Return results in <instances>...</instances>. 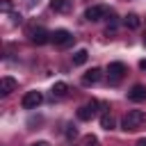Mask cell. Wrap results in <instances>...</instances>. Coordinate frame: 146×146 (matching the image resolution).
Segmentation results:
<instances>
[{
	"instance_id": "cell-11",
	"label": "cell",
	"mask_w": 146,
	"mask_h": 146,
	"mask_svg": "<svg viewBox=\"0 0 146 146\" xmlns=\"http://www.w3.org/2000/svg\"><path fill=\"white\" fill-rule=\"evenodd\" d=\"M50 9L57 14H68L71 11V0H50Z\"/></svg>"
},
{
	"instance_id": "cell-10",
	"label": "cell",
	"mask_w": 146,
	"mask_h": 146,
	"mask_svg": "<svg viewBox=\"0 0 146 146\" xmlns=\"http://www.w3.org/2000/svg\"><path fill=\"white\" fill-rule=\"evenodd\" d=\"M16 87H18V82H16L14 78H9V75L0 80V94H2V96H9L11 91H16Z\"/></svg>"
},
{
	"instance_id": "cell-16",
	"label": "cell",
	"mask_w": 146,
	"mask_h": 146,
	"mask_svg": "<svg viewBox=\"0 0 146 146\" xmlns=\"http://www.w3.org/2000/svg\"><path fill=\"white\" fill-rule=\"evenodd\" d=\"M82 144H84V146H98V139H96V137H94V135H87V137H84V141H82Z\"/></svg>"
},
{
	"instance_id": "cell-23",
	"label": "cell",
	"mask_w": 146,
	"mask_h": 146,
	"mask_svg": "<svg viewBox=\"0 0 146 146\" xmlns=\"http://www.w3.org/2000/svg\"><path fill=\"white\" fill-rule=\"evenodd\" d=\"M141 41H144V46H146V34H144V39H141Z\"/></svg>"
},
{
	"instance_id": "cell-3",
	"label": "cell",
	"mask_w": 146,
	"mask_h": 146,
	"mask_svg": "<svg viewBox=\"0 0 146 146\" xmlns=\"http://www.w3.org/2000/svg\"><path fill=\"white\" fill-rule=\"evenodd\" d=\"M123 75H125V64H123V62H112V64L107 66V78H110V84H119Z\"/></svg>"
},
{
	"instance_id": "cell-6",
	"label": "cell",
	"mask_w": 146,
	"mask_h": 146,
	"mask_svg": "<svg viewBox=\"0 0 146 146\" xmlns=\"http://www.w3.org/2000/svg\"><path fill=\"white\" fill-rule=\"evenodd\" d=\"M96 107H98V100H89L87 105H82L78 110V119L80 121H91L96 116Z\"/></svg>"
},
{
	"instance_id": "cell-22",
	"label": "cell",
	"mask_w": 146,
	"mask_h": 146,
	"mask_svg": "<svg viewBox=\"0 0 146 146\" xmlns=\"http://www.w3.org/2000/svg\"><path fill=\"white\" fill-rule=\"evenodd\" d=\"M139 66H141V68H146V59H141V62H139Z\"/></svg>"
},
{
	"instance_id": "cell-19",
	"label": "cell",
	"mask_w": 146,
	"mask_h": 146,
	"mask_svg": "<svg viewBox=\"0 0 146 146\" xmlns=\"http://www.w3.org/2000/svg\"><path fill=\"white\" fill-rule=\"evenodd\" d=\"M11 21L14 23H21V14H11Z\"/></svg>"
},
{
	"instance_id": "cell-9",
	"label": "cell",
	"mask_w": 146,
	"mask_h": 146,
	"mask_svg": "<svg viewBox=\"0 0 146 146\" xmlns=\"http://www.w3.org/2000/svg\"><path fill=\"white\" fill-rule=\"evenodd\" d=\"M100 78H103V71H100L98 66H94L91 71H87V73L82 75V82H84V84H96V82H100Z\"/></svg>"
},
{
	"instance_id": "cell-14",
	"label": "cell",
	"mask_w": 146,
	"mask_h": 146,
	"mask_svg": "<svg viewBox=\"0 0 146 146\" xmlns=\"http://www.w3.org/2000/svg\"><path fill=\"white\" fill-rule=\"evenodd\" d=\"M100 128L112 130V128H114V116H112V114H107V112H103V114H100Z\"/></svg>"
},
{
	"instance_id": "cell-18",
	"label": "cell",
	"mask_w": 146,
	"mask_h": 146,
	"mask_svg": "<svg viewBox=\"0 0 146 146\" xmlns=\"http://www.w3.org/2000/svg\"><path fill=\"white\" fill-rule=\"evenodd\" d=\"M9 9H11V5H9V0H5L2 2V11H9Z\"/></svg>"
},
{
	"instance_id": "cell-20",
	"label": "cell",
	"mask_w": 146,
	"mask_h": 146,
	"mask_svg": "<svg viewBox=\"0 0 146 146\" xmlns=\"http://www.w3.org/2000/svg\"><path fill=\"white\" fill-rule=\"evenodd\" d=\"M30 146H50L48 141H34V144H30Z\"/></svg>"
},
{
	"instance_id": "cell-8",
	"label": "cell",
	"mask_w": 146,
	"mask_h": 146,
	"mask_svg": "<svg viewBox=\"0 0 146 146\" xmlns=\"http://www.w3.org/2000/svg\"><path fill=\"white\" fill-rule=\"evenodd\" d=\"M128 98H130L132 103H141V100H146V87H144V84H135V87L128 91Z\"/></svg>"
},
{
	"instance_id": "cell-15",
	"label": "cell",
	"mask_w": 146,
	"mask_h": 146,
	"mask_svg": "<svg viewBox=\"0 0 146 146\" xmlns=\"http://www.w3.org/2000/svg\"><path fill=\"white\" fill-rule=\"evenodd\" d=\"M123 23H125V27L137 30V27H139V16H137V14H128V16L123 18Z\"/></svg>"
},
{
	"instance_id": "cell-2",
	"label": "cell",
	"mask_w": 146,
	"mask_h": 146,
	"mask_svg": "<svg viewBox=\"0 0 146 146\" xmlns=\"http://www.w3.org/2000/svg\"><path fill=\"white\" fill-rule=\"evenodd\" d=\"M73 34L68 32V30H55V32H50V41L57 46V48H68L71 43H73Z\"/></svg>"
},
{
	"instance_id": "cell-21",
	"label": "cell",
	"mask_w": 146,
	"mask_h": 146,
	"mask_svg": "<svg viewBox=\"0 0 146 146\" xmlns=\"http://www.w3.org/2000/svg\"><path fill=\"white\" fill-rule=\"evenodd\" d=\"M135 146H146V139H139V141H137Z\"/></svg>"
},
{
	"instance_id": "cell-12",
	"label": "cell",
	"mask_w": 146,
	"mask_h": 146,
	"mask_svg": "<svg viewBox=\"0 0 146 146\" xmlns=\"http://www.w3.org/2000/svg\"><path fill=\"white\" fill-rule=\"evenodd\" d=\"M87 57H89V52H87L84 48H80V50L73 52V64H75V66H82V64L87 62Z\"/></svg>"
},
{
	"instance_id": "cell-7",
	"label": "cell",
	"mask_w": 146,
	"mask_h": 146,
	"mask_svg": "<svg viewBox=\"0 0 146 146\" xmlns=\"http://www.w3.org/2000/svg\"><path fill=\"white\" fill-rule=\"evenodd\" d=\"M105 16H107V7H103V5H94V7H89L84 11V18L91 21V23H96V21H100Z\"/></svg>"
},
{
	"instance_id": "cell-5",
	"label": "cell",
	"mask_w": 146,
	"mask_h": 146,
	"mask_svg": "<svg viewBox=\"0 0 146 146\" xmlns=\"http://www.w3.org/2000/svg\"><path fill=\"white\" fill-rule=\"evenodd\" d=\"M41 100H43L41 91H27V94L23 96V107H25V110H36V107L41 105Z\"/></svg>"
},
{
	"instance_id": "cell-1",
	"label": "cell",
	"mask_w": 146,
	"mask_h": 146,
	"mask_svg": "<svg viewBox=\"0 0 146 146\" xmlns=\"http://www.w3.org/2000/svg\"><path fill=\"white\" fill-rule=\"evenodd\" d=\"M121 128L125 132H137L141 128H146V112L141 110H130L123 119H121Z\"/></svg>"
},
{
	"instance_id": "cell-17",
	"label": "cell",
	"mask_w": 146,
	"mask_h": 146,
	"mask_svg": "<svg viewBox=\"0 0 146 146\" xmlns=\"http://www.w3.org/2000/svg\"><path fill=\"white\" fill-rule=\"evenodd\" d=\"M66 137H68V139H75V137H78V128H75V125H68V128H66Z\"/></svg>"
},
{
	"instance_id": "cell-13",
	"label": "cell",
	"mask_w": 146,
	"mask_h": 146,
	"mask_svg": "<svg viewBox=\"0 0 146 146\" xmlns=\"http://www.w3.org/2000/svg\"><path fill=\"white\" fill-rule=\"evenodd\" d=\"M66 91H68V84L66 82H55L52 84V96L62 98V96H66Z\"/></svg>"
},
{
	"instance_id": "cell-4",
	"label": "cell",
	"mask_w": 146,
	"mask_h": 146,
	"mask_svg": "<svg viewBox=\"0 0 146 146\" xmlns=\"http://www.w3.org/2000/svg\"><path fill=\"white\" fill-rule=\"evenodd\" d=\"M27 36H30V41L36 43V46H43V43L50 41V34H48L46 27H30V30H27Z\"/></svg>"
}]
</instances>
